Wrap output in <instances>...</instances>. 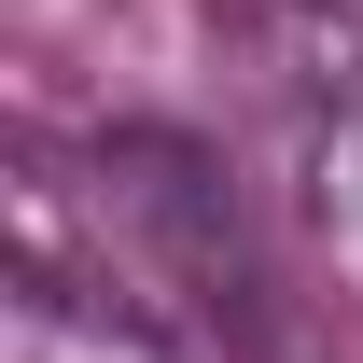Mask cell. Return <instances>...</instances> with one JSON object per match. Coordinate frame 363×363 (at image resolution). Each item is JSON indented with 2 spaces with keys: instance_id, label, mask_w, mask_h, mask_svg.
<instances>
[{
  "instance_id": "7a4b0ae2",
  "label": "cell",
  "mask_w": 363,
  "mask_h": 363,
  "mask_svg": "<svg viewBox=\"0 0 363 363\" xmlns=\"http://www.w3.org/2000/svg\"><path fill=\"white\" fill-rule=\"evenodd\" d=\"M0 363H182L154 321L98 308V294H56V279H14V321H0Z\"/></svg>"
},
{
  "instance_id": "6da1fadb",
  "label": "cell",
  "mask_w": 363,
  "mask_h": 363,
  "mask_svg": "<svg viewBox=\"0 0 363 363\" xmlns=\"http://www.w3.org/2000/svg\"><path fill=\"white\" fill-rule=\"evenodd\" d=\"M308 224L335 252V279L363 294V43H321L308 70Z\"/></svg>"
}]
</instances>
